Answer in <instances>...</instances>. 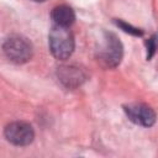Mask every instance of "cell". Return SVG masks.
Instances as JSON below:
<instances>
[{"label":"cell","mask_w":158,"mask_h":158,"mask_svg":"<svg viewBox=\"0 0 158 158\" xmlns=\"http://www.w3.org/2000/svg\"><path fill=\"white\" fill-rule=\"evenodd\" d=\"M48 44L54 58L65 60L74 51V36L69 27L53 25L48 35Z\"/></svg>","instance_id":"obj_1"},{"label":"cell","mask_w":158,"mask_h":158,"mask_svg":"<svg viewBox=\"0 0 158 158\" xmlns=\"http://www.w3.org/2000/svg\"><path fill=\"white\" fill-rule=\"evenodd\" d=\"M122 44L112 32H104L102 44L98 51V60L105 68H115L122 59Z\"/></svg>","instance_id":"obj_2"},{"label":"cell","mask_w":158,"mask_h":158,"mask_svg":"<svg viewBox=\"0 0 158 158\" xmlns=\"http://www.w3.org/2000/svg\"><path fill=\"white\" fill-rule=\"evenodd\" d=\"M2 51L6 58L16 64H23L28 62L32 58V53H33L31 42L27 38L19 35L9 37L4 42Z\"/></svg>","instance_id":"obj_3"},{"label":"cell","mask_w":158,"mask_h":158,"mask_svg":"<svg viewBox=\"0 0 158 158\" xmlns=\"http://www.w3.org/2000/svg\"><path fill=\"white\" fill-rule=\"evenodd\" d=\"M5 138L15 146H27L35 138L32 126L23 121H15L6 125L4 130Z\"/></svg>","instance_id":"obj_4"},{"label":"cell","mask_w":158,"mask_h":158,"mask_svg":"<svg viewBox=\"0 0 158 158\" xmlns=\"http://www.w3.org/2000/svg\"><path fill=\"white\" fill-rule=\"evenodd\" d=\"M123 111L126 116L136 125L149 127L156 122V112L154 110L142 102H133L123 106Z\"/></svg>","instance_id":"obj_5"},{"label":"cell","mask_w":158,"mask_h":158,"mask_svg":"<svg viewBox=\"0 0 158 158\" xmlns=\"http://www.w3.org/2000/svg\"><path fill=\"white\" fill-rule=\"evenodd\" d=\"M58 78L67 88H77L85 80V74L78 67L64 65L58 68Z\"/></svg>","instance_id":"obj_6"},{"label":"cell","mask_w":158,"mask_h":158,"mask_svg":"<svg viewBox=\"0 0 158 158\" xmlns=\"http://www.w3.org/2000/svg\"><path fill=\"white\" fill-rule=\"evenodd\" d=\"M51 17H52L54 25L69 27L75 20V14H74L73 9L68 5H58V6L53 7V10L51 12Z\"/></svg>","instance_id":"obj_7"},{"label":"cell","mask_w":158,"mask_h":158,"mask_svg":"<svg viewBox=\"0 0 158 158\" xmlns=\"http://www.w3.org/2000/svg\"><path fill=\"white\" fill-rule=\"evenodd\" d=\"M115 22H116V25H117L121 30H123V31L127 32V33H131V35H133V36H142V35H143V32H142L139 28L133 27V26H131L130 23H126V22L122 21V20H117V21H115Z\"/></svg>","instance_id":"obj_8"},{"label":"cell","mask_w":158,"mask_h":158,"mask_svg":"<svg viewBox=\"0 0 158 158\" xmlns=\"http://www.w3.org/2000/svg\"><path fill=\"white\" fill-rule=\"evenodd\" d=\"M146 46H147V59H151L152 56L154 54L157 47H158V33L153 35V36L146 42Z\"/></svg>","instance_id":"obj_9"},{"label":"cell","mask_w":158,"mask_h":158,"mask_svg":"<svg viewBox=\"0 0 158 158\" xmlns=\"http://www.w3.org/2000/svg\"><path fill=\"white\" fill-rule=\"evenodd\" d=\"M33 1H37V2H42V1H44V0H33Z\"/></svg>","instance_id":"obj_10"}]
</instances>
